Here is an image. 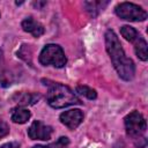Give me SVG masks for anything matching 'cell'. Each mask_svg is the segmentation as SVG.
<instances>
[{
    "instance_id": "7c38bea8",
    "label": "cell",
    "mask_w": 148,
    "mask_h": 148,
    "mask_svg": "<svg viewBox=\"0 0 148 148\" xmlns=\"http://www.w3.org/2000/svg\"><path fill=\"white\" fill-rule=\"evenodd\" d=\"M120 34H121V36H123L126 40L132 42V43H134V42L140 37L139 32H138L134 28H132V27H130V25H124V27H121Z\"/></svg>"
},
{
    "instance_id": "30bf717a",
    "label": "cell",
    "mask_w": 148,
    "mask_h": 148,
    "mask_svg": "<svg viewBox=\"0 0 148 148\" xmlns=\"http://www.w3.org/2000/svg\"><path fill=\"white\" fill-rule=\"evenodd\" d=\"M135 53L138 56L139 59L146 61L148 59V47H147V42L142 38V37H139L135 42Z\"/></svg>"
},
{
    "instance_id": "5bb4252c",
    "label": "cell",
    "mask_w": 148,
    "mask_h": 148,
    "mask_svg": "<svg viewBox=\"0 0 148 148\" xmlns=\"http://www.w3.org/2000/svg\"><path fill=\"white\" fill-rule=\"evenodd\" d=\"M8 133H9V127H8L7 123L3 121V120L0 118V139L3 138V136H6Z\"/></svg>"
},
{
    "instance_id": "2e32d148",
    "label": "cell",
    "mask_w": 148,
    "mask_h": 148,
    "mask_svg": "<svg viewBox=\"0 0 148 148\" xmlns=\"http://www.w3.org/2000/svg\"><path fill=\"white\" fill-rule=\"evenodd\" d=\"M32 148H60V147H59L58 142H54V143H51V145H47V146H40V145H38V146L32 147Z\"/></svg>"
},
{
    "instance_id": "6da1fadb",
    "label": "cell",
    "mask_w": 148,
    "mask_h": 148,
    "mask_svg": "<svg viewBox=\"0 0 148 148\" xmlns=\"http://www.w3.org/2000/svg\"><path fill=\"white\" fill-rule=\"evenodd\" d=\"M105 47L118 75L125 81L132 80L135 73L134 62L126 57L117 35L112 30L105 32Z\"/></svg>"
},
{
    "instance_id": "9c48e42d",
    "label": "cell",
    "mask_w": 148,
    "mask_h": 148,
    "mask_svg": "<svg viewBox=\"0 0 148 148\" xmlns=\"http://www.w3.org/2000/svg\"><path fill=\"white\" fill-rule=\"evenodd\" d=\"M30 111L23 108H15L12 112V120L17 124H24L30 118Z\"/></svg>"
},
{
    "instance_id": "3957f363",
    "label": "cell",
    "mask_w": 148,
    "mask_h": 148,
    "mask_svg": "<svg viewBox=\"0 0 148 148\" xmlns=\"http://www.w3.org/2000/svg\"><path fill=\"white\" fill-rule=\"evenodd\" d=\"M39 61L44 66L52 65L54 67L61 68L66 65L67 58H66L62 49L59 45L49 44L42 50V52L39 54Z\"/></svg>"
},
{
    "instance_id": "8fae6325",
    "label": "cell",
    "mask_w": 148,
    "mask_h": 148,
    "mask_svg": "<svg viewBox=\"0 0 148 148\" xmlns=\"http://www.w3.org/2000/svg\"><path fill=\"white\" fill-rule=\"evenodd\" d=\"M108 5V1H86L84 2V7L87 9V12L91 15V16H96L101 10H103V8Z\"/></svg>"
},
{
    "instance_id": "7a4b0ae2",
    "label": "cell",
    "mask_w": 148,
    "mask_h": 148,
    "mask_svg": "<svg viewBox=\"0 0 148 148\" xmlns=\"http://www.w3.org/2000/svg\"><path fill=\"white\" fill-rule=\"evenodd\" d=\"M47 103L54 109H61L74 104H81V101L71 90L69 87L60 83H53L46 95Z\"/></svg>"
},
{
    "instance_id": "277c9868",
    "label": "cell",
    "mask_w": 148,
    "mask_h": 148,
    "mask_svg": "<svg viewBox=\"0 0 148 148\" xmlns=\"http://www.w3.org/2000/svg\"><path fill=\"white\" fill-rule=\"evenodd\" d=\"M125 126L126 132L130 136H132L133 139H140L146 131L147 124L146 119L139 111H132L125 117Z\"/></svg>"
},
{
    "instance_id": "4fadbf2b",
    "label": "cell",
    "mask_w": 148,
    "mask_h": 148,
    "mask_svg": "<svg viewBox=\"0 0 148 148\" xmlns=\"http://www.w3.org/2000/svg\"><path fill=\"white\" fill-rule=\"evenodd\" d=\"M76 92L87 97V98H89V99H95L97 97L96 91L94 89H91L90 87H88V86H77L76 87Z\"/></svg>"
},
{
    "instance_id": "8992f818",
    "label": "cell",
    "mask_w": 148,
    "mask_h": 148,
    "mask_svg": "<svg viewBox=\"0 0 148 148\" xmlns=\"http://www.w3.org/2000/svg\"><path fill=\"white\" fill-rule=\"evenodd\" d=\"M51 134L52 127L45 125L39 120H35L28 130V135L32 140H49L51 138Z\"/></svg>"
},
{
    "instance_id": "52a82bcc",
    "label": "cell",
    "mask_w": 148,
    "mask_h": 148,
    "mask_svg": "<svg viewBox=\"0 0 148 148\" xmlns=\"http://www.w3.org/2000/svg\"><path fill=\"white\" fill-rule=\"evenodd\" d=\"M60 120L61 123L67 126L69 130H74L76 128L81 121L83 120V113L81 110L79 109H73V110H68L65 111L60 114Z\"/></svg>"
},
{
    "instance_id": "5b68a950",
    "label": "cell",
    "mask_w": 148,
    "mask_h": 148,
    "mask_svg": "<svg viewBox=\"0 0 148 148\" xmlns=\"http://www.w3.org/2000/svg\"><path fill=\"white\" fill-rule=\"evenodd\" d=\"M116 14L126 21H145L147 13L140 6L132 2H121L116 7Z\"/></svg>"
},
{
    "instance_id": "ba28073f",
    "label": "cell",
    "mask_w": 148,
    "mask_h": 148,
    "mask_svg": "<svg viewBox=\"0 0 148 148\" xmlns=\"http://www.w3.org/2000/svg\"><path fill=\"white\" fill-rule=\"evenodd\" d=\"M21 25L24 31L31 34L34 37H40L44 34V27L32 17H27L25 20H23Z\"/></svg>"
},
{
    "instance_id": "9a60e30c",
    "label": "cell",
    "mask_w": 148,
    "mask_h": 148,
    "mask_svg": "<svg viewBox=\"0 0 148 148\" xmlns=\"http://www.w3.org/2000/svg\"><path fill=\"white\" fill-rule=\"evenodd\" d=\"M0 148H20V145L17 142H8V143L2 145Z\"/></svg>"
},
{
    "instance_id": "e0dca14e",
    "label": "cell",
    "mask_w": 148,
    "mask_h": 148,
    "mask_svg": "<svg viewBox=\"0 0 148 148\" xmlns=\"http://www.w3.org/2000/svg\"><path fill=\"white\" fill-rule=\"evenodd\" d=\"M45 5H46L45 1H37V2L35 1V2H34V6L37 7V9H40V8H42L43 6H45Z\"/></svg>"
},
{
    "instance_id": "ac0fdd59",
    "label": "cell",
    "mask_w": 148,
    "mask_h": 148,
    "mask_svg": "<svg viewBox=\"0 0 148 148\" xmlns=\"http://www.w3.org/2000/svg\"><path fill=\"white\" fill-rule=\"evenodd\" d=\"M64 148H65V147H64Z\"/></svg>"
}]
</instances>
